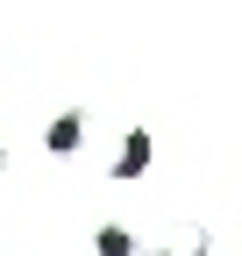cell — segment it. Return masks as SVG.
<instances>
[{
    "label": "cell",
    "instance_id": "1",
    "mask_svg": "<svg viewBox=\"0 0 242 256\" xmlns=\"http://www.w3.org/2000/svg\"><path fill=\"white\" fill-rule=\"evenodd\" d=\"M150 156H157V136H150V128H128V136H121V150H114V164H107V178H114V185L142 178Z\"/></svg>",
    "mask_w": 242,
    "mask_h": 256
},
{
    "label": "cell",
    "instance_id": "2",
    "mask_svg": "<svg viewBox=\"0 0 242 256\" xmlns=\"http://www.w3.org/2000/svg\"><path fill=\"white\" fill-rule=\"evenodd\" d=\"M78 142H86V114H78V107L50 114V128H43V150H50V156H78Z\"/></svg>",
    "mask_w": 242,
    "mask_h": 256
},
{
    "label": "cell",
    "instance_id": "3",
    "mask_svg": "<svg viewBox=\"0 0 242 256\" xmlns=\"http://www.w3.org/2000/svg\"><path fill=\"white\" fill-rule=\"evenodd\" d=\"M93 256H136V235L121 220H107V228H93Z\"/></svg>",
    "mask_w": 242,
    "mask_h": 256
},
{
    "label": "cell",
    "instance_id": "4",
    "mask_svg": "<svg viewBox=\"0 0 242 256\" xmlns=\"http://www.w3.org/2000/svg\"><path fill=\"white\" fill-rule=\"evenodd\" d=\"M0 171H8V150H0Z\"/></svg>",
    "mask_w": 242,
    "mask_h": 256
}]
</instances>
